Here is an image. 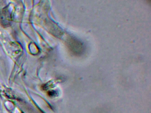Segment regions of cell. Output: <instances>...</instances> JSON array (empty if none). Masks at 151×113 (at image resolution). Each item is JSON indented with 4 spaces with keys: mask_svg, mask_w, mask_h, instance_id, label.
I'll use <instances>...</instances> for the list:
<instances>
[{
    "mask_svg": "<svg viewBox=\"0 0 151 113\" xmlns=\"http://www.w3.org/2000/svg\"><path fill=\"white\" fill-rule=\"evenodd\" d=\"M68 46L72 52L76 54L81 53L83 49V43L79 40L73 37L68 39Z\"/></svg>",
    "mask_w": 151,
    "mask_h": 113,
    "instance_id": "6da1fadb",
    "label": "cell"
}]
</instances>
